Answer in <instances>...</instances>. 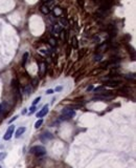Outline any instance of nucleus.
Segmentation results:
<instances>
[{"instance_id":"f257e3e1","label":"nucleus","mask_w":136,"mask_h":168,"mask_svg":"<svg viewBox=\"0 0 136 168\" xmlns=\"http://www.w3.org/2000/svg\"><path fill=\"white\" fill-rule=\"evenodd\" d=\"M30 153H34V154H36L37 157H41V155H44L46 153V149L43 146H34V147L30 148Z\"/></svg>"},{"instance_id":"f03ea898","label":"nucleus","mask_w":136,"mask_h":168,"mask_svg":"<svg viewBox=\"0 0 136 168\" xmlns=\"http://www.w3.org/2000/svg\"><path fill=\"white\" fill-rule=\"evenodd\" d=\"M61 114H62V117H61V118L65 119V120H69V119L73 118V117L76 116V111L70 109V108H64Z\"/></svg>"},{"instance_id":"7ed1b4c3","label":"nucleus","mask_w":136,"mask_h":168,"mask_svg":"<svg viewBox=\"0 0 136 168\" xmlns=\"http://www.w3.org/2000/svg\"><path fill=\"white\" fill-rule=\"evenodd\" d=\"M52 138H53V136L50 132H47V131L40 135V140H41V142H43V143H47L48 141H50Z\"/></svg>"},{"instance_id":"20e7f679","label":"nucleus","mask_w":136,"mask_h":168,"mask_svg":"<svg viewBox=\"0 0 136 168\" xmlns=\"http://www.w3.org/2000/svg\"><path fill=\"white\" fill-rule=\"evenodd\" d=\"M14 129H15V126H14V125H11V126H9V127L8 128V130H6L5 135H4V137H3L4 140H5V141H8L9 139L13 137V135H14Z\"/></svg>"},{"instance_id":"39448f33","label":"nucleus","mask_w":136,"mask_h":168,"mask_svg":"<svg viewBox=\"0 0 136 168\" xmlns=\"http://www.w3.org/2000/svg\"><path fill=\"white\" fill-rule=\"evenodd\" d=\"M47 113H48V105H44V106H43V108L37 114V117H38V118H42V117H44Z\"/></svg>"},{"instance_id":"423d86ee","label":"nucleus","mask_w":136,"mask_h":168,"mask_svg":"<svg viewBox=\"0 0 136 168\" xmlns=\"http://www.w3.org/2000/svg\"><path fill=\"white\" fill-rule=\"evenodd\" d=\"M50 5L49 4H44V5H42L41 6V12H42L43 14H45V15H47V14H49L50 13Z\"/></svg>"},{"instance_id":"0eeeda50","label":"nucleus","mask_w":136,"mask_h":168,"mask_svg":"<svg viewBox=\"0 0 136 168\" xmlns=\"http://www.w3.org/2000/svg\"><path fill=\"white\" fill-rule=\"evenodd\" d=\"M52 33L55 34V35H59V34H61L62 33V26L59 25V24H55V25H53Z\"/></svg>"},{"instance_id":"6e6552de","label":"nucleus","mask_w":136,"mask_h":168,"mask_svg":"<svg viewBox=\"0 0 136 168\" xmlns=\"http://www.w3.org/2000/svg\"><path fill=\"white\" fill-rule=\"evenodd\" d=\"M25 130H26V128H25V127H20V128H18V130L16 131L15 137H16V138H20L21 136H22L23 133L25 132Z\"/></svg>"},{"instance_id":"1a4fd4ad","label":"nucleus","mask_w":136,"mask_h":168,"mask_svg":"<svg viewBox=\"0 0 136 168\" xmlns=\"http://www.w3.org/2000/svg\"><path fill=\"white\" fill-rule=\"evenodd\" d=\"M119 83L118 80H114V81H106V85H109V86H117V84Z\"/></svg>"},{"instance_id":"9d476101","label":"nucleus","mask_w":136,"mask_h":168,"mask_svg":"<svg viewBox=\"0 0 136 168\" xmlns=\"http://www.w3.org/2000/svg\"><path fill=\"white\" fill-rule=\"evenodd\" d=\"M72 46H73L74 48H77V46H79V43H77V38L76 36H73L72 37Z\"/></svg>"},{"instance_id":"9b49d317","label":"nucleus","mask_w":136,"mask_h":168,"mask_svg":"<svg viewBox=\"0 0 136 168\" xmlns=\"http://www.w3.org/2000/svg\"><path fill=\"white\" fill-rule=\"evenodd\" d=\"M24 92H25L26 95H30L31 92V86L30 85H26L25 87H24Z\"/></svg>"},{"instance_id":"f8f14e48","label":"nucleus","mask_w":136,"mask_h":168,"mask_svg":"<svg viewBox=\"0 0 136 168\" xmlns=\"http://www.w3.org/2000/svg\"><path fill=\"white\" fill-rule=\"evenodd\" d=\"M27 57H28V53H25L23 55V60H22V65H25L26 61H27Z\"/></svg>"},{"instance_id":"ddd939ff","label":"nucleus","mask_w":136,"mask_h":168,"mask_svg":"<svg viewBox=\"0 0 136 168\" xmlns=\"http://www.w3.org/2000/svg\"><path fill=\"white\" fill-rule=\"evenodd\" d=\"M42 123H43V120L42 119H40V120H38L37 122H36V124H35V127L36 128H39L41 125H42Z\"/></svg>"},{"instance_id":"4468645a","label":"nucleus","mask_w":136,"mask_h":168,"mask_svg":"<svg viewBox=\"0 0 136 168\" xmlns=\"http://www.w3.org/2000/svg\"><path fill=\"white\" fill-rule=\"evenodd\" d=\"M5 105H6V104L4 103V102H2V103L0 104V114H2L4 111V109H5Z\"/></svg>"},{"instance_id":"2eb2a0df","label":"nucleus","mask_w":136,"mask_h":168,"mask_svg":"<svg viewBox=\"0 0 136 168\" xmlns=\"http://www.w3.org/2000/svg\"><path fill=\"white\" fill-rule=\"evenodd\" d=\"M49 44L51 46H55V44H57V40H55V38H50L49 39Z\"/></svg>"},{"instance_id":"dca6fc26","label":"nucleus","mask_w":136,"mask_h":168,"mask_svg":"<svg viewBox=\"0 0 136 168\" xmlns=\"http://www.w3.org/2000/svg\"><path fill=\"white\" fill-rule=\"evenodd\" d=\"M6 155H8V153H6V152H0V161L5 159Z\"/></svg>"},{"instance_id":"f3484780","label":"nucleus","mask_w":136,"mask_h":168,"mask_svg":"<svg viewBox=\"0 0 136 168\" xmlns=\"http://www.w3.org/2000/svg\"><path fill=\"white\" fill-rule=\"evenodd\" d=\"M40 100H41V97H38V98H36L35 101L33 102V105H36V104H38L39 102H40Z\"/></svg>"},{"instance_id":"a211bd4d","label":"nucleus","mask_w":136,"mask_h":168,"mask_svg":"<svg viewBox=\"0 0 136 168\" xmlns=\"http://www.w3.org/2000/svg\"><path fill=\"white\" fill-rule=\"evenodd\" d=\"M126 78H127V79H132V80H134V79H135V75H134V74H132V75H127V76H126Z\"/></svg>"},{"instance_id":"6ab92c4d","label":"nucleus","mask_w":136,"mask_h":168,"mask_svg":"<svg viewBox=\"0 0 136 168\" xmlns=\"http://www.w3.org/2000/svg\"><path fill=\"white\" fill-rule=\"evenodd\" d=\"M35 111H36V107H35V105H34L33 107H30V115H33Z\"/></svg>"},{"instance_id":"aec40b11","label":"nucleus","mask_w":136,"mask_h":168,"mask_svg":"<svg viewBox=\"0 0 136 168\" xmlns=\"http://www.w3.org/2000/svg\"><path fill=\"white\" fill-rule=\"evenodd\" d=\"M69 108L70 109H77V108H80V105H70Z\"/></svg>"},{"instance_id":"412c9836","label":"nucleus","mask_w":136,"mask_h":168,"mask_svg":"<svg viewBox=\"0 0 136 168\" xmlns=\"http://www.w3.org/2000/svg\"><path fill=\"white\" fill-rule=\"evenodd\" d=\"M101 58H102V56L101 55H98V56H95V61H99V60H101Z\"/></svg>"},{"instance_id":"4be33fe9","label":"nucleus","mask_w":136,"mask_h":168,"mask_svg":"<svg viewBox=\"0 0 136 168\" xmlns=\"http://www.w3.org/2000/svg\"><path fill=\"white\" fill-rule=\"evenodd\" d=\"M61 22L64 24V26H65V25H67V21L65 20V19H61Z\"/></svg>"},{"instance_id":"5701e85b","label":"nucleus","mask_w":136,"mask_h":168,"mask_svg":"<svg viewBox=\"0 0 136 168\" xmlns=\"http://www.w3.org/2000/svg\"><path fill=\"white\" fill-rule=\"evenodd\" d=\"M62 91V86H58L55 87V91Z\"/></svg>"},{"instance_id":"b1692460","label":"nucleus","mask_w":136,"mask_h":168,"mask_svg":"<svg viewBox=\"0 0 136 168\" xmlns=\"http://www.w3.org/2000/svg\"><path fill=\"white\" fill-rule=\"evenodd\" d=\"M92 89H93V86H92V85H90V86H88V87H87V91H92Z\"/></svg>"},{"instance_id":"393cba45","label":"nucleus","mask_w":136,"mask_h":168,"mask_svg":"<svg viewBox=\"0 0 136 168\" xmlns=\"http://www.w3.org/2000/svg\"><path fill=\"white\" fill-rule=\"evenodd\" d=\"M52 92H53V91H52V89H48V91H46V94H48V95H51Z\"/></svg>"},{"instance_id":"a878e982","label":"nucleus","mask_w":136,"mask_h":168,"mask_svg":"<svg viewBox=\"0 0 136 168\" xmlns=\"http://www.w3.org/2000/svg\"><path fill=\"white\" fill-rule=\"evenodd\" d=\"M79 4L83 6V5H84V1H83V0H79Z\"/></svg>"},{"instance_id":"bb28decb","label":"nucleus","mask_w":136,"mask_h":168,"mask_svg":"<svg viewBox=\"0 0 136 168\" xmlns=\"http://www.w3.org/2000/svg\"><path fill=\"white\" fill-rule=\"evenodd\" d=\"M17 118H18V116H15V117H14V118H13V119H12V120H11V121H9V123H12V122H13V121H15V120H16V119H17Z\"/></svg>"},{"instance_id":"cd10ccee","label":"nucleus","mask_w":136,"mask_h":168,"mask_svg":"<svg viewBox=\"0 0 136 168\" xmlns=\"http://www.w3.org/2000/svg\"><path fill=\"white\" fill-rule=\"evenodd\" d=\"M0 168H2V167H1V166H0Z\"/></svg>"},{"instance_id":"c85d7f7f","label":"nucleus","mask_w":136,"mask_h":168,"mask_svg":"<svg viewBox=\"0 0 136 168\" xmlns=\"http://www.w3.org/2000/svg\"><path fill=\"white\" fill-rule=\"evenodd\" d=\"M49 1H51V0H49Z\"/></svg>"}]
</instances>
